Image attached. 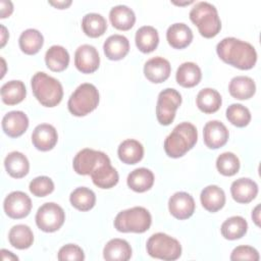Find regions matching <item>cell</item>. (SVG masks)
Returning <instances> with one entry per match:
<instances>
[{
    "label": "cell",
    "mask_w": 261,
    "mask_h": 261,
    "mask_svg": "<svg viewBox=\"0 0 261 261\" xmlns=\"http://www.w3.org/2000/svg\"><path fill=\"white\" fill-rule=\"evenodd\" d=\"M219 58L239 69L248 70L255 66L257 62V52L248 42L233 37L222 39L216 46Z\"/></svg>",
    "instance_id": "obj_1"
},
{
    "label": "cell",
    "mask_w": 261,
    "mask_h": 261,
    "mask_svg": "<svg viewBox=\"0 0 261 261\" xmlns=\"http://www.w3.org/2000/svg\"><path fill=\"white\" fill-rule=\"evenodd\" d=\"M197 140L196 126L191 122H181L166 137L164 151L171 158H179L196 145Z\"/></svg>",
    "instance_id": "obj_2"
},
{
    "label": "cell",
    "mask_w": 261,
    "mask_h": 261,
    "mask_svg": "<svg viewBox=\"0 0 261 261\" xmlns=\"http://www.w3.org/2000/svg\"><path fill=\"white\" fill-rule=\"evenodd\" d=\"M35 98L45 107L57 106L63 97V88L60 82L43 71L36 72L31 81Z\"/></svg>",
    "instance_id": "obj_3"
},
{
    "label": "cell",
    "mask_w": 261,
    "mask_h": 261,
    "mask_svg": "<svg viewBox=\"0 0 261 261\" xmlns=\"http://www.w3.org/2000/svg\"><path fill=\"white\" fill-rule=\"evenodd\" d=\"M191 21L197 25L199 33L204 38H213L221 30V21L217 9L209 2H198L190 11Z\"/></svg>",
    "instance_id": "obj_4"
},
{
    "label": "cell",
    "mask_w": 261,
    "mask_h": 261,
    "mask_svg": "<svg viewBox=\"0 0 261 261\" xmlns=\"http://www.w3.org/2000/svg\"><path fill=\"white\" fill-rule=\"evenodd\" d=\"M152 223L150 212L141 206L120 211L114 218V227L120 232L143 233Z\"/></svg>",
    "instance_id": "obj_5"
},
{
    "label": "cell",
    "mask_w": 261,
    "mask_h": 261,
    "mask_svg": "<svg viewBox=\"0 0 261 261\" xmlns=\"http://www.w3.org/2000/svg\"><path fill=\"white\" fill-rule=\"evenodd\" d=\"M99 92L97 88L90 83L80 85L70 95L67 107L74 116H85L94 111L99 104Z\"/></svg>",
    "instance_id": "obj_6"
},
{
    "label": "cell",
    "mask_w": 261,
    "mask_h": 261,
    "mask_svg": "<svg viewBox=\"0 0 261 261\" xmlns=\"http://www.w3.org/2000/svg\"><path fill=\"white\" fill-rule=\"evenodd\" d=\"M146 249L151 257L166 261L176 260L181 255L179 242L163 232L152 234L147 241Z\"/></svg>",
    "instance_id": "obj_7"
},
{
    "label": "cell",
    "mask_w": 261,
    "mask_h": 261,
    "mask_svg": "<svg viewBox=\"0 0 261 261\" xmlns=\"http://www.w3.org/2000/svg\"><path fill=\"white\" fill-rule=\"evenodd\" d=\"M181 104V96L171 88L164 89L158 95L156 104V117L160 124L169 125L174 117L175 112Z\"/></svg>",
    "instance_id": "obj_8"
},
{
    "label": "cell",
    "mask_w": 261,
    "mask_h": 261,
    "mask_svg": "<svg viewBox=\"0 0 261 261\" xmlns=\"http://www.w3.org/2000/svg\"><path fill=\"white\" fill-rule=\"evenodd\" d=\"M65 213L61 206L48 202L43 204L36 213V224L45 232L58 230L64 223Z\"/></svg>",
    "instance_id": "obj_9"
},
{
    "label": "cell",
    "mask_w": 261,
    "mask_h": 261,
    "mask_svg": "<svg viewBox=\"0 0 261 261\" xmlns=\"http://www.w3.org/2000/svg\"><path fill=\"white\" fill-rule=\"evenodd\" d=\"M109 161V157L104 152L85 148L74 156L72 166L77 174L90 175L102 164Z\"/></svg>",
    "instance_id": "obj_10"
},
{
    "label": "cell",
    "mask_w": 261,
    "mask_h": 261,
    "mask_svg": "<svg viewBox=\"0 0 261 261\" xmlns=\"http://www.w3.org/2000/svg\"><path fill=\"white\" fill-rule=\"evenodd\" d=\"M4 212L13 219L27 217L32 209L31 198L21 191H14L8 194L3 202Z\"/></svg>",
    "instance_id": "obj_11"
},
{
    "label": "cell",
    "mask_w": 261,
    "mask_h": 261,
    "mask_svg": "<svg viewBox=\"0 0 261 261\" xmlns=\"http://www.w3.org/2000/svg\"><path fill=\"white\" fill-rule=\"evenodd\" d=\"M74 65L83 73H92L100 65V56L97 49L89 44L81 45L74 53Z\"/></svg>",
    "instance_id": "obj_12"
},
{
    "label": "cell",
    "mask_w": 261,
    "mask_h": 261,
    "mask_svg": "<svg viewBox=\"0 0 261 261\" xmlns=\"http://www.w3.org/2000/svg\"><path fill=\"white\" fill-rule=\"evenodd\" d=\"M195 207L194 198L186 192H176L168 200L170 214L179 220L190 218L195 212Z\"/></svg>",
    "instance_id": "obj_13"
},
{
    "label": "cell",
    "mask_w": 261,
    "mask_h": 261,
    "mask_svg": "<svg viewBox=\"0 0 261 261\" xmlns=\"http://www.w3.org/2000/svg\"><path fill=\"white\" fill-rule=\"evenodd\" d=\"M228 129L219 120H210L204 125V143L210 149H218L224 146L228 140Z\"/></svg>",
    "instance_id": "obj_14"
},
{
    "label": "cell",
    "mask_w": 261,
    "mask_h": 261,
    "mask_svg": "<svg viewBox=\"0 0 261 261\" xmlns=\"http://www.w3.org/2000/svg\"><path fill=\"white\" fill-rule=\"evenodd\" d=\"M171 72V66L167 59L156 56L149 59L144 65V74L148 81L154 84L165 82Z\"/></svg>",
    "instance_id": "obj_15"
},
{
    "label": "cell",
    "mask_w": 261,
    "mask_h": 261,
    "mask_svg": "<svg viewBox=\"0 0 261 261\" xmlns=\"http://www.w3.org/2000/svg\"><path fill=\"white\" fill-rule=\"evenodd\" d=\"M58 135L56 128L49 123H41L35 127L32 134V143L40 151H49L57 143Z\"/></svg>",
    "instance_id": "obj_16"
},
{
    "label": "cell",
    "mask_w": 261,
    "mask_h": 261,
    "mask_svg": "<svg viewBox=\"0 0 261 261\" xmlns=\"http://www.w3.org/2000/svg\"><path fill=\"white\" fill-rule=\"evenodd\" d=\"M29 127L27 114L19 110L7 112L2 118V128L10 138L20 137Z\"/></svg>",
    "instance_id": "obj_17"
},
{
    "label": "cell",
    "mask_w": 261,
    "mask_h": 261,
    "mask_svg": "<svg viewBox=\"0 0 261 261\" xmlns=\"http://www.w3.org/2000/svg\"><path fill=\"white\" fill-rule=\"evenodd\" d=\"M230 194L236 202L248 204L256 198L258 194V186L249 177H241L232 181L230 186Z\"/></svg>",
    "instance_id": "obj_18"
},
{
    "label": "cell",
    "mask_w": 261,
    "mask_h": 261,
    "mask_svg": "<svg viewBox=\"0 0 261 261\" xmlns=\"http://www.w3.org/2000/svg\"><path fill=\"white\" fill-rule=\"evenodd\" d=\"M166 40L172 48L184 49L193 41V32L186 23L175 22L167 29Z\"/></svg>",
    "instance_id": "obj_19"
},
{
    "label": "cell",
    "mask_w": 261,
    "mask_h": 261,
    "mask_svg": "<svg viewBox=\"0 0 261 261\" xmlns=\"http://www.w3.org/2000/svg\"><path fill=\"white\" fill-rule=\"evenodd\" d=\"M104 54L110 60H120L126 56L129 51V42L126 37L122 35L109 36L103 45Z\"/></svg>",
    "instance_id": "obj_20"
},
{
    "label": "cell",
    "mask_w": 261,
    "mask_h": 261,
    "mask_svg": "<svg viewBox=\"0 0 261 261\" xmlns=\"http://www.w3.org/2000/svg\"><path fill=\"white\" fill-rule=\"evenodd\" d=\"M202 206L209 212H217L225 204L224 191L216 185H210L204 188L200 195Z\"/></svg>",
    "instance_id": "obj_21"
},
{
    "label": "cell",
    "mask_w": 261,
    "mask_h": 261,
    "mask_svg": "<svg viewBox=\"0 0 261 261\" xmlns=\"http://www.w3.org/2000/svg\"><path fill=\"white\" fill-rule=\"evenodd\" d=\"M103 257L108 261H127L132 257L130 245L125 240L112 239L105 245Z\"/></svg>",
    "instance_id": "obj_22"
},
{
    "label": "cell",
    "mask_w": 261,
    "mask_h": 261,
    "mask_svg": "<svg viewBox=\"0 0 261 261\" xmlns=\"http://www.w3.org/2000/svg\"><path fill=\"white\" fill-rule=\"evenodd\" d=\"M228 91L234 99L247 100L254 96L256 85L253 79L246 75H238L230 80Z\"/></svg>",
    "instance_id": "obj_23"
},
{
    "label": "cell",
    "mask_w": 261,
    "mask_h": 261,
    "mask_svg": "<svg viewBox=\"0 0 261 261\" xmlns=\"http://www.w3.org/2000/svg\"><path fill=\"white\" fill-rule=\"evenodd\" d=\"M109 19L115 29L128 31L136 22V14L134 10L126 5H116L110 9Z\"/></svg>",
    "instance_id": "obj_24"
},
{
    "label": "cell",
    "mask_w": 261,
    "mask_h": 261,
    "mask_svg": "<svg viewBox=\"0 0 261 261\" xmlns=\"http://www.w3.org/2000/svg\"><path fill=\"white\" fill-rule=\"evenodd\" d=\"M117 155L120 161L125 164H136L143 159L144 147L134 139H127L121 142L117 149Z\"/></svg>",
    "instance_id": "obj_25"
},
{
    "label": "cell",
    "mask_w": 261,
    "mask_h": 261,
    "mask_svg": "<svg viewBox=\"0 0 261 261\" xmlns=\"http://www.w3.org/2000/svg\"><path fill=\"white\" fill-rule=\"evenodd\" d=\"M126 184L133 191L137 193H144L153 187L154 174L148 168H136L128 173Z\"/></svg>",
    "instance_id": "obj_26"
},
{
    "label": "cell",
    "mask_w": 261,
    "mask_h": 261,
    "mask_svg": "<svg viewBox=\"0 0 261 261\" xmlns=\"http://www.w3.org/2000/svg\"><path fill=\"white\" fill-rule=\"evenodd\" d=\"M4 166L7 173L14 178L25 176L30 170V162L28 158L18 151L8 153L4 159Z\"/></svg>",
    "instance_id": "obj_27"
},
{
    "label": "cell",
    "mask_w": 261,
    "mask_h": 261,
    "mask_svg": "<svg viewBox=\"0 0 261 261\" xmlns=\"http://www.w3.org/2000/svg\"><path fill=\"white\" fill-rule=\"evenodd\" d=\"M202 79L201 68L194 62H184L175 73L177 84L184 88H193L197 86Z\"/></svg>",
    "instance_id": "obj_28"
},
{
    "label": "cell",
    "mask_w": 261,
    "mask_h": 261,
    "mask_svg": "<svg viewBox=\"0 0 261 261\" xmlns=\"http://www.w3.org/2000/svg\"><path fill=\"white\" fill-rule=\"evenodd\" d=\"M135 41L141 52L151 53L159 44V35L155 28L151 25H144L136 32Z\"/></svg>",
    "instance_id": "obj_29"
},
{
    "label": "cell",
    "mask_w": 261,
    "mask_h": 261,
    "mask_svg": "<svg viewBox=\"0 0 261 261\" xmlns=\"http://www.w3.org/2000/svg\"><path fill=\"white\" fill-rule=\"evenodd\" d=\"M90 175L94 185L100 189H110L114 187L119 179L118 172L111 165L110 161L102 164Z\"/></svg>",
    "instance_id": "obj_30"
},
{
    "label": "cell",
    "mask_w": 261,
    "mask_h": 261,
    "mask_svg": "<svg viewBox=\"0 0 261 261\" xmlns=\"http://www.w3.org/2000/svg\"><path fill=\"white\" fill-rule=\"evenodd\" d=\"M45 62L50 70L60 72L67 68L69 64V54L64 47L53 45L46 51Z\"/></svg>",
    "instance_id": "obj_31"
},
{
    "label": "cell",
    "mask_w": 261,
    "mask_h": 261,
    "mask_svg": "<svg viewBox=\"0 0 261 261\" xmlns=\"http://www.w3.org/2000/svg\"><path fill=\"white\" fill-rule=\"evenodd\" d=\"M222 103L220 94L211 88L202 89L196 98V104L198 108L204 113L216 112Z\"/></svg>",
    "instance_id": "obj_32"
},
{
    "label": "cell",
    "mask_w": 261,
    "mask_h": 261,
    "mask_svg": "<svg viewBox=\"0 0 261 261\" xmlns=\"http://www.w3.org/2000/svg\"><path fill=\"white\" fill-rule=\"evenodd\" d=\"M20 50L28 55L37 54L44 44L43 35L36 29H28L23 31L18 39Z\"/></svg>",
    "instance_id": "obj_33"
},
{
    "label": "cell",
    "mask_w": 261,
    "mask_h": 261,
    "mask_svg": "<svg viewBox=\"0 0 261 261\" xmlns=\"http://www.w3.org/2000/svg\"><path fill=\"white\" fill-rule=\"evenodd\" d=\"M221 234L226 240H238L243 238L248 230V223L242 216H231L223 221L220 227Z\"/></svg>",
    "instance_id": "obj_34"
},
{
    "label": "cell",
    "mask_w": 261,
    "mask_h": 261,
    "mask_svg": "<svg viewBox=\"0 0 261 261\" xmlns=\"http://www.w3.org/2000/svg\"><path fill=\"white\" fill-rule=\"evenodd\" d=\"M8 241L12 247L18 250H24L33 245L34 233L30 226L25 224H16L10 228L8 232Z\"/></svg>",
    "instance_id": "obj_35"
},
{
    "label": "cell",
    "mask_w": 261,
    "mask_h": 261,
    "mask_svg": "<svg viewBox=\"0 0 261 261\" xmlns=\"http://www.w3.org/2000/svg\"><path fill=\"white\" fill-rule=\"evenodd\" d=\"M27 95V89L21 81H9L1 87V98L6 105L20 103Z\"/></svg>",
    "instance_id": "obj_36"
},
{
    "label": "cell",
    "mask_w": 261,
    "mask_h": 261,
    "mask_svg": "<svg viewBox=\"0 0 261 261\" xmlns=\"http://www.w3.org/2000/svg\"><path fill=\"white\" fill-rule=\"evenodd\" d=\"M84 33L90 38H98L107 30V21L103 15L95 12L87 13L82 19Z\"/></svg>",
    "instance_id": "obj_37"
},
{
    "label": "cell",
    "mask_w": 261,
    "mask_h": 261,
    "mask_svg": "<svg viewBox=\"0 0 261 261\" xmlns=\"http://www.w3.org/2000/svg\"><path fill=\"white\" fill-rule=\"evenodd\" d=\"M69 201L75 209L80 211H89L96 204V195L91 189L80 187L70 193Z\"/></svg>",
    "instance_id": "obj_38"
},
{
    "label": "cell",
    "mask_w": 261,
    "mask_h": 261,
    "mask_svg": "<svg viewBox=\"0 0 261 261\" xmlns=\"http://www.w3.org/2000/svg\"><path fill=\"white\" fill-rule=\"evenodd\" d=\"M226 118L227 120L238 126V127H245L251 121V113L250 110L239 103H233L226 108Z\"/></svg>",
    "instance_id": "obj_39"
},
{
    "label": "cell",
    "mask_w": 261,
    "mask_h": 261,
    "mask_svg": "<svg viewBox=\"0 0 261 261\" xmlns=\"http://www.w3.org/2000/svg\"><path fill=\"white\" fill-rule=\"evenodd\" d=\"M216 168L224 176H232L240 169V160L231 152H224L216 159Z\"/></svg>",
    "instance_id": "obj_40"
},
{
    "label": "cell",
    "mask_w": 261,
    "mask_h": 261,
    "mask_svg": "<svg viewBox=\"0 0 261 261\" xmlns=\"http://www.w3.org/2000/svg\"><path fill=\"white\" fill-rule=\"evenodd\" d=\"M29 189L36 197H46L54 191V182L49 176H37L30 182Z\"/></svg>",
    "instance_id": "obj_41"
},
{
    "label": "cell",
    "mask_w": 261,
    "mask_h": 261,
    "mask_svg": "<svg viewBox=\"0 0 261 261\" xmlns=\"http://www.w3.org/2000/svg\"><path fill=\"white\" fill-rule=\"evenodd\" d=\"M58 260L65 261V260H71V261H83L85 259L84 251L81 247L74 244H67L62 246L58 251Z\"/></svg>",
    "instance_id": "obj_42"
},
{
    "label": "cell",
    "mask_w": 261,
    "mask_h": 261,
    "mask_svg": "<svg viewBox=\"0 0 261 261\" xmlns=\"http://www.w3.org/2000/svg\"><path fill=\"white\" fill-rule=\"evenodd\" d=\"M260 258L258 251L251 246H238L236 247L231 254L230 260H253L258 261Z\"/></svg>",
    "instance_id": "obj_43"
},
{
    "label": "cell",
    "mask_w": 261,
    "mask_h": 261,
    "mask_svg": "<svg viewBox=\"0 0 261 261\" xmlns=\"http://www.w3.org/2000/svg\"><path fill=\"white\" fill-rule=\"evenodd\" d=\"M0 4H1V18H5V17L9 16L13 11L12 2L1 0Z\"/></svg>",
    "instance_id": "obj_44"
},
{
    "label": "cell",
    "mask_w": 261,
    "mask_h": 261,
    "mask_svg": "<svg viewBox=\"0 0 261 261\" xmlns=\"http://www.w3.org/2000/svg\"><path fill=\"white\" fill-rule=\"evenodd\" d=\"M1 255H2V260L3 261H10V260H18V257L11 253L10 251H7L5 249L1 250Z\"/></svg>",
    "instance_id": "obj_45"
},
{
    "label": "cell",
    "mask_w": 261,
    "mask_h": 261,
    "mask_svg": "<svg viewBox=\"0 0 261 261\" xmlns=\"http://www.w3.org/2000/svg\"><path fill=\"white\" fill-rule=\"evenodd\" d=\"M49 4L53 5L54 7L58 8V9H64V8H67L71 4V1L70 0H67V1H49Z\"/></svg>",
    "instance_id": "obj_46"
},
{
    "label": "cell",
    "mask_w": 261,
    "mask_h": 261,
    "mask_svg": "<svg viewBox=\"0 0 261 261\" xmlns=\"http://www.w3.org/2000/svg\"><path fill=\"white\" fill-rule=\"evenodd\" d=\"M252 219L254 220L257 226L260 225V205H257L255 209L252 211Z\"/></svg>",
    "instance_id": "obj_47"
},
{
    "label": "cell",
    "mask_w": 261,
    "mask_h": 261,
    "mask_svg": "<svg viewBox=\"0 0 261 261\" xmlns=\"http://www.w3.org/2000/svg\"><path fill=\"white\" fill-rule=\"evenodd\" d=\"M1 30H2V32H1V47H3L6 43L9 35H8V33L6 31V28L4 25H1Z\"/></svg>",
    "instance_id": "obj_48"
}]
</instances>
